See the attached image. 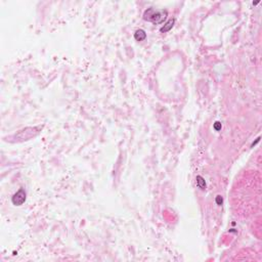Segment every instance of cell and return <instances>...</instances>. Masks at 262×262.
<instances>
[{"instance_id": "obj_1", "label": "cell", "mask_w": 262, "mask_h": 262, "mask_svg": "<svg viewBox=\"0 0 262 262\" xmlns=\"http://www.w3.org/2000/svg\"><path fill=\"white\" fill-rule=\"evenodd\" d=\"M167 11L156 10L155 8H148L143 13V19L154 24H162L167 19Z\"/></svg>"}, {"instance_id": "obj_2", "label": "cell", "mask_w": 262, "mask_h": 262, "mask_svg": "<svg viewBox=\"0 0 262 262\" xmlns=\"http://www.w3.org/2000/svg\"><path fill=\"white\" fill-rule=\"evenodd\" d=\"M11 202L15 206H22L26 202V191L24 188H19L11 198Z\"/></svg>"}, {"instance_id": "obj_3", "label": "cell", "mask_w": 262, "mask_h": 262, "mask_svg": "<svg viewBox=\"0 0 262 262\" xmlns=\"http://www.w3.org/2000/svg\"><path fill=\"white\" fill-rule=\"evenodd\" d=\"M174 23H175V19H169V21L164 25V27H162V28H161V30H160V31H161L162 33L169 32V31H170V30L173 28V26H174Z\"/></svg>"}, {"instance_id": "obj_4", "label": "cell", "mask_w": 262, "mask_h": 262, "mask_svg": "<svg viewBox=\"0 0 262 262\" xmlns=\"http://www.w3.org/2000/svg\"><path fill=\"white\" fill-rule=\"evenodd\" d=\"M134 38L136 41H142L146 38V33L143 30L139 29L134 33Z\"/></svg>"}, {"instance_id": "obj_5", "label": "cell", "mask_w": 262, "mask_h": 262, "mask_svg": "<svg viewBox=\"0 0 262 262\" xmlns=\"http://www.w3.org/2000/svg\"><path fill=\"white\" fill-rule=\"evenodd\" d=\"M197 184H198V187L201 188V190H205V188H206V182H205V179L200 175L197 176Z\"/></svg>"}, {"instance_id": "obj_6", "label": "cell", "mask_w": 262, "mask_h": 262, "mask_svg": "<svg viewBox=\"0 0 262 262\" xmlns=\"http://www.w3.org/2000/svg\"><path fill=\"white\" fill-rule=\"evenodd\" d=\"M221 127H222V126H221V123H220V122H218V121H217V122L214 123V129H215L216 131L220 130Z\"/></svg>"}, {"instance_id": "obj_7", "label": "cell", "mask_w": 262, "mask_h": 262, "mask_svg": "<svg viewBox=\"0 0 262 262\" xmlns=\"http://www.w3.org/2000/svg\"><path fill=\"white\" fill-rule=\"evenodd\" d=\"M222 202H223V200H222L221 196H217V197H216V203H217V205H221Z\"/></svg>"}]
</instances>
